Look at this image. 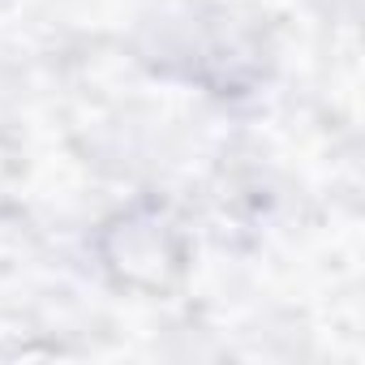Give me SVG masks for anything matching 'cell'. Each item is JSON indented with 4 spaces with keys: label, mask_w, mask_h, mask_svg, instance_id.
Returning a JSON list of instances; mask_svg holds the SVG:
<instances>
[{
    "label": "cell",
    "mask_w": 365,
    "mask_h": 365,
    "mask_svg": "<svg viewBox=\"0 0 365 365\" xmlns=\"http://www.w3.org/2000/svg\"><path fill=\"white\" fill-rule=\"evenodd\" d=\"M108 258L120 271V279H129L138 288H142V267H150V288H163V271L180 267V254H176L172 237L163 232V224L142 228V220H138V228H133V220H120V250Z\"/></svg>",
    "instance_id": "6da1fadb"
}]
</instances>
